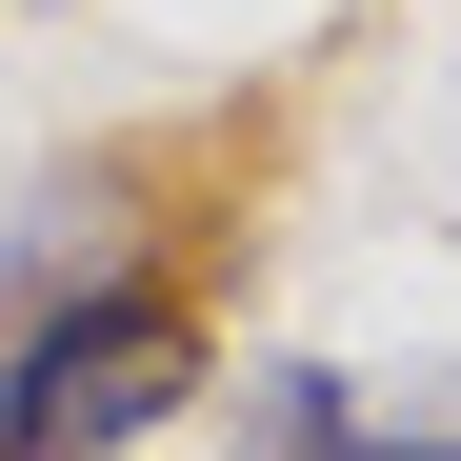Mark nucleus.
<instances>
[{
    "label": "nucleus",
    "mask_w": 461,
    "mask_h": 461,
    "mask_svg": "<svg viewBox=\"0 0 461 461\" xmlns=\"http://www.w3.org/2000/svg\"><path fill=\"white\" fill-rule=\"evenodd\" d=\"M241 461H461V381H341V361H261V381H241Z\"/></svg>",
    "instance_id": "f03ea898"
},
{
    "label": "nucleus",
    "mask_w": 461,
    "mask_h": 461,
    "mask_svg": "<svg viewBox=\"0 0 461 461\" xmlns=\"http://www.w3.org/2000/svg\"><path fill=\"white\" fill-rule=\"evenodd\" d=\"M201 402V321H181V281H60L21 341H0V461H121L140 421H181Z\"/></svg>",
    "instance_id": "f257e3e1"
},
{
    "label": "nucleus",
    "mask_w": 461,
    "mask_h": 461,
    "mask_svg": "<svg viewBox=\"0 0 461 461\" xmlns=\"http://www.w3.org/2000/svg\"><path fill=\"white\" fill-rule=\"evenodd\" d=\"M60 281H101V201H21V221H0V341H21Z\"/></svg>",
    "instance_id": "7ed1b4c3"
}]
</instances>
